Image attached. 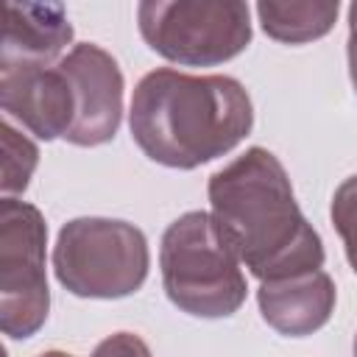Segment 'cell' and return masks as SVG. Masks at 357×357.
Here are the masks:
<instances>
[{"mask_svg":"<svg viewBox=\"0 0 357 357\" xmlns=\"http://www.w3.org/2000/svg\"><path fill=\"white\" fill-rule=\"evenodd\" d=\"M137 25L153 53L181 67H218L251 45V8L240 0H145Z\"/></svg>","mask_w":357,"mask_h":357,"instance_id":"cell-5","label":"cell"},{"mask_svg":"<svg viewBox=\"0 0 357 357\" xmlns=\"http://www.w3.org/2000/svg\"><path fill=\"white\" fill-rule=\"evenodd\" d=\"M159 268L170 304L192 318H229L245 304L243 262L212 212H184L165 229Z\"/></svg>","mask_w":357,"mask_h":357,"instance_id":"cell-3","label":"cell"},{"mask_svg":"<svg viewBox=\"0 0 357 357\" xmlns=\"http://www.w3.org/2000/svg\"><path fill=\"white\" fill-rule=\"evenodd\" d=\"M340 3L337 0H262L257 17L262 31L282 45H307L326 36L335 28Z\"/></svg>","mask_w":357,"mask_h":357,"instance_id":"cell-11","label":"cell"},{"mask_svg":"<svg viewBox=\"0 0 357 357\" xmlns=\"http://www.w3.org/2000/svg\"><path fill=\"white\" fill-rule=\"evenodd\" d=\"M0 142H3V198L22 195L31 184V176L39 165V148L33 139H28L22 131L11 126V120H3L0 126Z\"/></svg>","mask_w":357,"mask_h":357,"instance_id":"cell-12","label":"cell"},{"mask_svg":"<svg viewBox=\"0 0 357 357\" xmlns=\"http://www.w3.org/2000/svg\"><path fill=\"white\" fill-rule=\"evenodd\" d=\"M351 354L357 357V335H354V343H351Z\"/></svg>","mask_w":357,"mask_h":357,"instance_id":"cell-17","label":"cell"},{"mask_svg":"<svg viewBox=\"0 0 357 357\" xmlns=\"http://www.w3.org/2000/svg\"><path fill=\"white\" fill-rule=\"evenodd\" d=\"M89 357H153L148 343L134 332H114L103 337Z\"/></svg>","mask_w":357,"mask_h":357,"instance_id":"cell-14","label":"cell"},{"mask_svg":"<svg viewBox=\"0 0 357 357\" xmlns=\"http://www.w3.org/2000/svg\"><path fill=\"white\" fill-rule=\"evenodd\" d=\"M0 106L36 139H64L75 106L70 81L59 67H0Z\"/></svg>","mask_w":357,"mask_h":357,"instance_id":"cell-8","label":"cell"},{"mask_svg":"<svg viewBox=\"0 0 357 357\" xmlns=\"http://www.w3.org/2000/svg\"><path fill=\"white\" fill-rule=\"evenodd\" d=\"M335 301L337 290L324 268L259 282L257 290L262 321L284 337H307L326 326L335 312Z\"/></svg>","mask_w":357,"mask_h":357,"instance_id":"cell-9","label":"cell"},{"mask_svg":"<svg viewBox=\"0 0 357 357\" xmlns=\"http://www.w3.org/2000/svg\"><path fill=\"white\" fill-rule=\"evenodd\" d=\"M329 218H332L335 231L343 240L349 268L357 273V173L337 184V190L332 195Z\"/></svg>","mask_w":357,"mask_h":357,"instance_id":"cell-13","label":"cell"},{"mask_svg":"<svg viewBox=\"0 0 357 357\" xmlns=\"http://www.w3.org/2000/svg\"><path fill=\"white\" fill-rule=\"evenodd\" d=\"M148 268V240L128 220L86 215L59 229L53 273L78 298H126L145 284Z\"/></svg>","mask_w":357,"mask_h":357,"instance_id":"cell-4","label":"cell"},{"mask_svg":"<svg viewBox=\"0 0 357 357\" xmlns=\"http://www.w3.org/2000/svg\"><path fill=\"white\" fill-rule=\"evenodd\" d=\"M346 59H349V78L357 92V3L349 6V42H346Z\"/></svg>","mask_w":357,"mask_h":357,"instance_id":"cell-15","label":"cell"},{"mask_svg":"<svg viewBox=\"0 0 357 357\" xmlns=\"http://www.w3.org/2000/svg\"><path fill=\"white\" fill-rule=\"evenodd\" d=\"M212 218L259 282L324 268V243L298 209L290 176L268 148H245L206 184Z\"/></svg>","mask_w":357,"mask_h":357,"instance_id":"cell-1","label":"cell"},{"mask_svg":"<svg viewBox=\"0 0 357 357\" xmlns=\"http://www.w3.org/2000/svg\"><path fill=\"white\" fill-rule=\"evenodd\" d=\"M47 223L39 206L0 201V329L11 340L36 335L50 312V287L45 273Z\"/></svg>","mask_w":357,"mask_h":357,"instance_id":"cell-6","label":"cell"},{"mask_svg":"<svg viewBox=\"0 0 357 357\" xmlns=\"http://www.w3.org/2000/svg\"><path fill=\"white\" fill-rule=\"evenodd\" d=\"M73 89L75 117L67 131V142L78 148H95L114 139L123 123V70L117 59L95 42L73 45L56 64Z\"/></svg>","mask_w":357,"mask_h":357,"instance_id":"cell-7","label":"cell"},{"mask_svg":"<svg viewBox=\"0 0 357 357\" xmlns=\"http://www.w3.org/2000/svg\"><path fill=\"white\" fill-rule=\"evenodd\" d=\"M36 357H75V354L61 351V349H50V351H42V354H36Z\"/></svg>","mask_w":357,"mask_h":357,"instance_id":"cell-16","label":"cell"},{"mask_svg":"<svg viewBox=\"0 0 357 357\" xmlns=\"http://www.w3.org/2000/svg\"><path fill=\"white\" fill-rule=\"evenodd\" d=\"M128 128L151 162L195 170L226 156L251 134L254 103L231 75L156 67L134 86Z\"/></svg>","mask_w":357,"mask_h":357,"instance_id":"cell-2","label":"cell"},{"mask_svg":"<svg viewBox=\"0 0 357 357\" xmlns=\"http://www.w3.org/2000/svg\"><path fill=\"white\" fill-rule=\"evenodd\" d=\"M73 42L61 3H6L0 67H56Z\"/></svg>","mask_w":357,"mask_h":357,"instance_id":"cell-10","label":"cell"}]
</instances>
